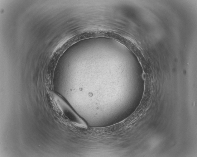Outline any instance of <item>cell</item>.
Here are the masks:
<instances>
[{
  "label": "cell",
  "instance_id": "obj_1",
  "mask_svg": "<svg viewBox=\"0 0 197 157\" xmlns=\"http://www.w3.org/2000/svg\"><path fill=\"white\" fill-rule=\"evenodd\" d=\"M53 96L59 111L65 120L76 127L84 128L88 127L84 120L62 98L55 93L53 94Z\"/></svg>",
  "mask_w": 197,
  "mask_h": 157
}]
</instances>
